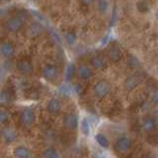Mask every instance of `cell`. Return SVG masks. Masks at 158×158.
Instances as JSON below:
<instances>
[{
	"label": "cell",
	"instance_id": "35",
	"mask_svg": "<svg viewBox=\"0 0 158 158\" xmlns=\"http://www.w3.org/2000/svg\"><path fill=\"white\" fill-rule=\"evenodd\" d=\"M33 158H36V157H33Z\"/></svg>",
	"mask_w": 158,
	"mask_h": 158
},
{
	"label": "cell",
	"instance_id": "6",
	"mask_svg": "<svg viewBox=\"0 0 158 158\" xmlns=\"http://www.w3.org/2000/svg\"><path fill=\"white\" fill-rule=\"evenodd\" d=\"M62 123L64 127L68 131H76L79 126V120L78 116L75 113H67L65 116L63 117Z\"/></svg>",
	"mask_w": 158,
	"mask_h": 158
},
{
	"label": "cell",
	"instance_id": "10",
	"mask_svg": "<svg viewBox=\"0 0 158 158\" xmlns=\"http://www.w3.org/2000/svg\"><path fill=\"white\" fill-rule=\"evenodd\" d=\"M90 66L93 70H104L108 66V61L102 54H94L90 58Z\"/></svg>",
	"mask_w": 158,
	"mask_h": 158
},
{
	"label": "cell",
	"instance_id": "4",
	"mask_svg": "<svg viewBox=\"0 0 158 158\" xmlns=\"http://www.w3.org/2000/svg\"><path fill=\"white\" fill-rule=\"evenodd\" d=\"M143 81V76L140 73H135L131 74L128 77L126 78L125 82H123V87H125L126 91H132L135 88H137Z\"/></svg>",
	"mask_w": 158,
	"mask_h": 158
},
{
	"label": "cell",
	"instance_id": "20",
	"mask_svg": "<svg viewBox=\"0 0 158 158\" xmlns=\"http://www.w3.org/2000/svg\"><path fill=\"white\" fill-rule=\"evenodd\" d=\"M135 8L140 14H147L150 11V4L146 0H138L135 4Z\"/></svg>",
	"mask_w": 158,
	"mask_h": 158
},
{
	"label": "cell",
	"instance_id": "11",
	"mask_svg": "<svg viewBox=\"0 0 158 158\" xmlns=\"http://www.w3.org/2000/svg\"><path fill=\"white\" fill-rule=\"evenodd\" d=\"M157 123L158 121L154 118V116H147L142 118V121L140 123V127L144 132L150 133L156 130Z\"/></svg>",
	"mask_w": 158,
	"mask_h": 158
},
{
	"label": "cell",
	"instance_id": "8",
	"mask_svg": "<svg viewBox=\"0 0 158 158\" xmlns=\"http://www.w3.org/2000/svg\"><path fill=\"white\" fill-rule=\"evenodd\" d=\"M16 69L20 74L28 76V75H31L33 73L34 66L29 59L22 58V59H19V60L16 62Z\"/></svg>",
	"mask_w": 158,
	"mask_h": 158
},
{
	"label": "cell",
	"instance_id": "12",
	"mask_svg": "<svg viewBox=\"0 0 158 158\" xmlns=\"http://www.w3.org/2000/svg\"><path fill=\"white\" fill-rule=\"evenodd\" d=\"M93 69L91 66L87 65V64H79L76 68V75L78 79L82 81H87L91 79L93 76Z\"/></svg>",
	"mask_w": 158,
	"mask_h": 158
},
{
	"label": "cell",
	"instance_id": "2",
	"mask_svg": "<svg viewBox=\"0 0 158 158\" xmlns=\"http://www.w3.org/2000/svg\"><path fill=\"white\" fill-rule=\"evenodd\" d=\"M19 121H20V123H21L24 127L29 128L34 125L35 122H36V114H35L32 108L25 107L21 111V113H20Z\"/></svg>",
	"mask_w": 158,
	"mask_h": 158
},
{
	"label": "cell",
	"instance_id": "1",
	"mask_svg": "<svg viewBox=\"0 0 158 158\" xmlns=\"http://www.w3.org/2000/svg\"><path fill=\"white\" fill-rule=\"evenodd\" d=\"M111 92V84L107 80H99L93 86V93L99 100L105 99Z\"/></svg>",
	"mask_w": 158,
	"mask_h": 158
},
{
	"label": "cell",
	"instance_id": "24",
	"mask_svg": "<svg viewBox=\"0 0 158 158\" xmlns=\"http://www.w3.org/2000/svg\"><path fill=\"white\" fill-rule=\"evenodd\" d=\"M149 101L151 104L155 106H158V87L153 88L149 94Z\"/></svg>",
	"mask_w": 158,
	"mask_h": 158
},
{
	"label": "cell",
	"instance_id": "27",
	"mask_svg": "<svg viewBox=\"0 0 158 158\" xmlns=\"http://www.w3.org/2000/svg\"><path fill=\"white\" fill-rule=\"evenodd\" d=\"M9 120V114L6 111L0 110V125L7 123Z\"/></svg>",
	"mask_w": 158,
	"mask_h": 158
},
{
	"label": "cell",
	"instance_id": "28",
	"mask_svg": "<svg viewBox=\"0 0 158 158\" xmlns=\"http://www.w3.org/2000/svg\"><path fill=\"white\" fill-rule=\"evenodd\" d=\"M81 3L85 6H90V5L95 3V0H80Z\"/></svg>",
	"mask_w": 158,
	"mask_h": 158
},
{
	"label": "cell",
	"instance_id": "25",
	"mask_svg": "<svg viewBox=\"0 0 158 158\" xmlns=\"http://www.w3.org/2000/svg\"><path fill=\"white\" fill-rule=\"evenodd\" d=\"M81 131L85 135H89L90 133V123L87 118H83L81 122Z\"/></svg>",
	"mask_w": 158,
	"mask_h": 158
},
{
	"label": "cell",
	"instance_id": "3",
	"mask_svg": "<svg viewBox=\"0 0 158 158\" xmlns=\"http://www.w3.org/2000/svg\"><path fill=\"white\" fill-rule=\"evenodd\" d=\"M24 26V20L20 16H12L6 20L5 22V29L9 33H18Z\"/></svg>",
	"mask_w": 158,
	"mask_h": 158
},
{
	"label": "cell",
	"instance_id": "19",
	"mask_svg": "<svg viewBox=\"0 0 158 158\" xmlns=\"http://www.w3.org/2000/svg\"><path fill=\"white\" fill-rule=\"evenodd\" d=\"M41 158H60V155H59V152L57 151L56 148L52 146H48L42 151Z\"/></svg>",
	"mask_w": 158,
	"mask_h": 158
},
{
	"label": "cell",
	"instance_id": "18",
	"mask_svg": "<svg viewBox=\"0 0 158 158\" xmlns=\"http://www.w3.org/2000/svg\"><path fill=\"white\" fill-rule=\"evenodd\" d=\"M13 155L16 158H31V150L25 145H19L14 148Z\"/></svg>",
	"mask_w": 158,
	"mask_h": 158
},
{
	"label": "cell",
	"instance_id": "31",
	"mask_svg": "<svg viewBox=\"0 0 158 158\" xmlns=\"http://www.w3.org/2000/svg\"><path fill=\"white\" fill-rule=\"evenodd\" d=\"M1 2H3V3H9V2H11L12 0H0Z\"/></svg>",
	"mask_w": 158,
	"mask_h": 158
},
{
	"label": "cell",
	"instance_id": "5",
	"mask_svg": "<svg viewBox=\"0 0 158 158\" xmlns=\"http://www.w3.org/2000/svg\"><path fill=\"white\" fill-rule=\"evenodd\" d=\"M132 146V139L127 135L118 136L115 142V148L118 152L126 153L131 149Z\"/></svg>",
	"mask_w": 158,
	"mask_h": 158
},
{
	"label": "cell",
	"instance_id": "29",
	"mask_svg": "<svg viewBox=\"0 0 158 158\" xmlns=\"http://www.w3.org/2000/svg\"><path fill=\"white\" fill-rule=\"evenodd\" d=\"M154 19H155V21L158 23V7L156 8V10L154 11Z\"/></svg>",
	"mask_w": 158,
	"mask_h": 158
},
{
	"label": "cell",
	"instance_id": "22",
	"mask_svg": "<svg viewBox=\"0 0 158 158\" xmlns=\"http://www.w3.org/2000/svg\"><path fill=\"white\" fill-rule=\"evenodd\" d=\"M76 74V67L74 65V63H69L66 66V70H65V79L67 81H70L73 79V77L75 76Z\"/></svg>",
	"mask_w": 158,
	"mask_h": 158
},
{
	"label": "cell",
	"instance_id": "9",
	"mask_svg": "<svg viewBox=\"0 0 158 158\" xmlns=\"http://www.w3.org/2000/svg\"><path fill=\"white\" fill-rule=\"evenodd\" d=\"M107 58L114 63L120 61L123 58V52L120 47L117 46L116 44H110L107 49Z\"/></svg>",
	"mask_w": 158,
	"mask_h": 158
},
{
	"label": "cell",
	"instance_id": "32",
	"mask_svg": "<svg viewBox=\"0 0 158 158\" xmlns=\"http://www.w3.org/2000/svg\"><path fill=\"white\" fill-rule=\"evenodd\" d=\"M156 74L158 75V64H157V66H156Z\"/></svg>",
	"mask_w": 158,
	"mask_h": 158
},
{
	"label": "cell",
	"instance_id": "30",
	"mask_svg": "<svg viewBox=\"0 0 158 158\" xmlns=\"http://www.w3.org/2000/svg\"><path fill=\"white\" fill-rule=\"evenodd\" d=\"M153 116H154V118H155L156 120L158 121V108H157L156 110L154 111V114H153Z\"/></svg>",
	"mask_w": 158,
	"mask_h": 158
},
{
	"label": "cell",
	"instance_id": "13",
	"mask_svg": "<svg viewBox=\"0 0 158 158\" xmlns=\"http://www.w3.org/2000/svg\"><path fill=\"white\" fill-rule=\"evenodd\" d=\"M14 54H15V47L11 42L5 41L0 44V56L2 57L11 58Z\"/></svg>",
	"mask_w": 158,
	"mask_h": 158
},
{
	"label": "cell",
	"instance_id": "17",
	"mask_svg": "<svg viewBox=\"0 0 158 158\" xmlns=\"http://www.w3.org/2000/svg\"><path fill=\"white\" fill-rule=\"evenodd\" d=\"M44 32V27H43V25L42 24H40L39 22L37 21H35L33 23H31V25L28 27V36L30 37H38L40 36L42 33Z\"/></svg>",
	"mask_w": 158,
	"mask_h": 158
},
{
	"label": "cell",
	"instance_id": "26",
	"mask_svg": "<svg viewBox=\"0 0 158 158\" xmlns=\"http://www.w3.org/2000/svg\"><path fill=\"white\" fill-rule=\"evenodd\" d=\"M127 64H128V65H130L131 68H136L138 65H139V61L137 60V58H136L135 56H131L130 57H128Z\"/></svg>",
	"mask_w": 158,
	"mask_h": 158
},
{
	"label": "cell",
	"instance_id": "14",
	"mask_svg": "<svg viewBox=\"0 0 158 158\" xmlns=\"http://www.w3.org/2000/svg\"><path fill=\"white\" fill-rule=\"evenodd\" d=\"M61 108H62V104L57 98L49 99V101L47 104V111L52 116L58 115L61 111Z\"/></svg>",
	"mask_w": 158,
	"mask_h": 158
},
{
	"label": "cell",
	"instance_id": "16",
	"mask_svg": "<svg viewBox=\"0 0 158 158\" xmlns=\"http://www.w3.org/2000/svg\"><path fill=\"white\" fill-rule=\"evenodd\" d=\"M2 137L5 142L10 144V143H13L17 139V132L14 128L10 127H6L2 131Z\"/></svg>",
	"mask_w": 158,
	"mask_h": 158
},
{
	"label": "cell",
	"instance_id": "15",
	"mask_svg": "<svg viewBox=\"0 0 158 158\" xmlns=\"http://www.w3.org/2000/svg\"><path fill=\"white\" fill-rule=\"evenodd\" d=\"M96 11L101 16H106L111 10V1L110 0H95Z\"/></svg>",
	"mask_w": 158,
	"mask_h": 158
},
{
	"label": "cell",
	"instance_id": "33",
	"mask_svg": "<svg viewBox=\"0 0 158 158\" xmlns=\"http://www.w3.org/2000/svg\"><path fill=\"white\" fill-rule=\"evenodd\" d=\"M32 1H34V2H39L40 0H32Z\"/></svg>",
	"mask_w": 158,
	"mask_h": 158
},
{
	"label": "cell",
	"instance_id": "34",
	"mask_svg": "<svg viewBox=\"0 0 158 158\" xmlns=\"http://www.w3.org/2000/svg\"><path fill=\"white\" fill-rule=\"evenodd\" d=\"M0 86H1V78H0Z\"/></svg>",
	"mask_w": 158,
	"mask_h": 158
},
{
	"label": "cell",
	"instance_id": "23",
	"mask_svg": "<svg viewBox=\"0 0 158 158\" xmlns=\"http://www.w3.org/2000/svg\"><path fill=\"white\" fill-rule=\"evenodd\" d=\"M64 41L68 46H73L77 41V35L75 32H67L64 35Z\"/></svg>",
	"mask_w": 158,
	"mask_h": 158
},
{
	"label": "cell",
	"instance_id": "21",
	"mask_svg": "<svg viewBox=\"0 0 158 158\" xmlns=\"http://www.w3.org/2000/svg\"><path fill=\"white\" fill-rule=\"evenodd\" d=\"M95 140L99 145L103 148H105V149H107V148L110 146V141H109L108 137L105 135H103V133H97L95 135Z\"/></svg>",
	"mask_w": 158,
	"mask_h": 158
},
{
	"label": "cell",
	"instance_id": "7",
	"mask_svg": "<svg viewBox=\"0 0 158 158\" xmlns=\"http://www.w3.org/2000/svg\"><path fill=\"white\" fill-rule=\"evenodd\" d=\"M42 76L48 82H53L57 79L58 69L53 64H46L42 68Z\"/></svg>",
	"mask_w": 158,
	"mask_h": 158
}]
</instances>
